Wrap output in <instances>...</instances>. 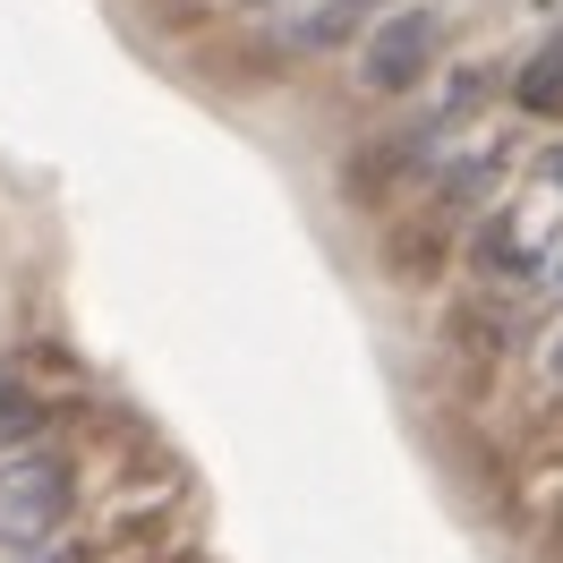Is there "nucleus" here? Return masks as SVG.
<instances>
[{
    "label": "nucleus",
    "mask_w": 563,
    "mask_h": 563,
    "mask_svg": "<svg viewBox=\"0 0 563 563\" xmlns=\"http://www.w3.org/2000/svg\"><path fill=\"white\" fill-rule=\"evenodd\" d=\"M435 52H444V9H427V0L385 9V18L358 35V86H367V95H410V86H427Z\"/></svg>",
    "instance_id": "f257e3e1"
},
{
    "label": "nucleus",
    "mask_w": 563,
    "mask_h": 563,
    "mask_svg": "<svg viewBox=\"0 0 563 563\" xmlns=\"http://www.w3.org/2000/svg\"><path fill=\"white\" fill-rule=\"evenodd\" d=\"M69 512V461H9L0 470V547H35Z\"/></svg>",
    "instance_id": "f03ea898"
},
{
    "label": "nucleus",
    "mask_w": 563,
    "mask_h": 563,
    "mask_svg": "<svg viewBox=\"0 0 563 563\" xmlns=\"http://www.w3.org/2000/svg\"><path fill=\"white\" fill-rule=\"evenodd\" d=\"M385 9H393V0H317V9H299L274 43L290 52V60H317V52H342L351 35H367Z\"/></svg>",
    "instance_id": "7ed1b4c3"
},
{
    "label": "nucleus",
    "mask_w": 563,
    "mask_h": 563,
    "mask_svg": "<svg viewBox=\"0 0 563 563\" xmlns=\"http://www.w3.org/2000/svg\"><path fill=\"white\" fill-rule=\"evenodd\" d=\"M504 163H512V145H478V154L444 163V172H435V206H444V213H470L495 179H504Z\"/></svg>",
    "instance_id": "20e7f679"
},
{
    "label": "nucleus",
    "mask_w": 563,
    "mask_h": 563,
    "mask_svg": "<svg viewBox=\"0 0 563 563\" xmlns=\"http://www.w3.org/2000/svg\"><path fill=\"white\" fill-rule=\"evenodd\" d=\"M512 95H521V111H563V26L529 52V69H521Z\"/></svg>",
    "instance_id": "39448f33"
},
{
    "label": "nucleus",
    "mask_w": 563,
    "mask_h": 563,
    "mask_svg": "<svg viewBox=\"0 0 563 563\" xmlns=\"http://www.w3.org/2000/svg\"><path fill=\"white\" fill-rule=\"evenodd\" d=\"M538 179H547V188H563V145L547 154V163H538Z\"/></svg>",
    "instance_id": "423d86ee"
},
{
    "label": "nucleus",
    "mask_w": 563,
    "mask_h": 563,
    "mask_svg": "<svg viewBox=\"0 0 563 563\" xmlns=\"http://www.w3.org/2000/svg\"><path fill=\"white\" fill-rule=\"evenodd\" d=\"M555 385H563V342H555Z\"/></svg>",
    "instance_id": "0eeeda50"
},
{
    "label": "nucleus",
    "mask_w": 563,
    "mask_h": 563,
    "mask_svg": "<svg viewBox=\"0 0 563 563\" xmlns=\"http://www.w3.org/2000/svg\"><path fill=\"white\" fill-rule=\"evenodd\" d=\"M240 9H274V0H240Z\"/></svg>",
    "instance_id": "6e6552de"
},
{
    "label": "nucleus",
    "mask_w": 563,
    "mask_h": 563,
    "mask_svg": "<svg viewBox=\"0 0 563 563\" xmlns=\"http://www.w3.org/2000/svg\"><path fill=\"white\" fill-rule=\"evenodd\" d=\"M52 563H77V555H52Z\"/></svg>",
    "instance_id": "1a4fd4ad"
}]
</instances>
